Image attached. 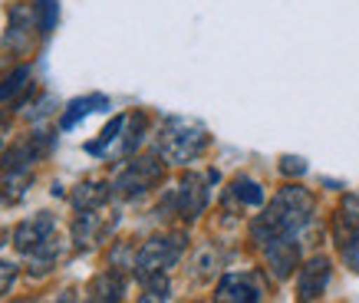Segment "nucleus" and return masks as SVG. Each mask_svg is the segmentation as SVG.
I'll return each instance as SVG.
<instances>
[{
    "label": "nucleus",
    "mask_w": 359,
    "mask_h": 303,
    "mask_svg": "<svg viewBox=\"0 0 359 303\" xmlns=\"http://www.w3.org/2000/svg\"><path fill=\"white\" fill-rule=\"evenodd\" d=\"M280 172H283V175H304V172H306V162H304V159H294V155H287V159L280 162Z\"/></svg>",
    "instance_id": "22"
},
{
    "label": "nucleus",
    "mask_w": 359,
    "mask_h": 303,
    "mask_svg": "<svg viewBox=\"0 0 359 303\" xmlns=\"http://www.w3.org/2000/svg\"><path fill=\"white\" fill-rule=\"evenodd\" d=\"M96 238H99V217L93 211H83L76 217V224H73V241H76V248H89Z\"/></svg>",
    "instance_id": "17"
},
{
    "label": "nucleus",
    "mask_w": 359,
    "mask_h": 303,
    "mask_svg": "<svg viewBox=\"0 0 359 303\" xmlns=\"http://www.w3.org/2000/svg\"><path fill=\"white\" fill-rule=\"evenodd\" d=\"M33 13H36V27H40V33H50L56 27V0H30Z\"/></svg>",
    "instance_id": "18"
},
{
    "label": "nucleus",
    "mask_w": 359,
    "mask_h": 303,
    "mask_svg": "<svg viewBox=\"0 0 359 303\" xmlns=\"http://www.w3.org/2000/svg\"><path fill=\"white\" fill-rule=\"evenodd\" d=\"M205 201H208V191L205 184L198 182L195 175H188L185 182H182V188H178V211H182V217H198L201 211H205Z\"/></svg>",
    "instance_id": "10"
},
{
    "label": "nucleus",
    "mask_w": 359,
    "mask_h": 303,
    "mask_svg": "<svg viewBox=\"0 0 359 303\" xmlns=\"http://www.w3.org/2000/svg\"><path fill=\"white\" fill-rule=\"evenodd\" d=\"M60 257H63V238H53V234H50V238H46L43 244H40V248H33V250H30L33 274H36V277H40V274H46Z\"/></svg>",
    "instance_id": "13"
},
{
    "label": "nucleus",
    "mask_w": 359,
    "mask_h": 303,
    "mask_svg": "<svg viewBox=\"0 0 359 303\" xmlns=\"http://www.w3.org/2000/svg\"><path fill=\"white\" fill-rule=\"evenodd\" d=\"M182 250H185V241L178 238V234H172V238H149L139 248V254H135V274L145 281L152 274L168 271V267L178 264Z\"/></svg>",
    "instance_id": "3"
},
{
    "label": "nucleus",
    "mask_w": 359,
    "mask_h": 303,
    "mask_svg": "<svg viewBox=\"0 0 359 303\" xmlns=\"http://www.w3.org/2000/svg\"><path fill=\"white\" fill-rule=\"evenodd\" d=\"M30 188V168H11L0 182V201L4 205H17Z\"/></svg>",
    "instance_id": "12"
},
{
    "label": "nucleus",
    "mask_w": 359,
    "mask_h": 303,
    "mask_svg": "<svg viewBox=\"0 0 359 303\" xmlns=\"http://www.w3.org/2000/svg\"><path fill=\"white\" fill-rule=\"evenodd\" d=\"M264 248H267V264H271V271L277 281L294 274L297 260H300V244H297L294 238H273V241H267Z\"/></svg>",
    "instance_id": "7"
},
{
    "label": "nucleus",
    "mask_w": 359,
    "mask_h": 303,
    "mask_svg": "<svg viewBox=\"0 0 359 303\" xmlns=\"http://www.w3.org/2000/svg\"><path fill=\"white\" fill-rule=\"evenodd\" d=\"M53 231H56L53 215H50V211H40V215H33L30 221L17 224V231H13V248L20 250V254H30V250L40 248Z\"/></svg>",
    "instance_id": "6"
},
{
    "label": "nucleus",
    "mask_w": 359,
    "mask_h": 303,
    "mask_svg": "<svg viewBox=\"0 0 359 303\" xmlns=\"http://www.w3.org/2000/svg\"><path fill=\"white\" fill-rule=\"evenodd\" d=\"M13 277H17V267H13V264H0V293L11 290Z\"/></svg>",
    "instance_id": "23"
},
{
    "label": "nucleus",
    "mask_w": 359,
    "mask_h": 303,
    "mask_svg": "<svg viewBox=\"0 0 359 303\" xmlns=\"http://www.w3.org/2000/svg\"><path fill=\"white\" fill-rule=\"evenodd\" d=\"M158 178H162V162H158V159H135V162H129L119 172V178H116L112 188H116L119 195L132 198V195L149 191Z\"/></svg>",
    "instance_id": "4"
},
{
    "label": "nucleus",
    "mask_w": 359,
    "mask_h": 303,
    "mask_svg": "<svg viewBox=\"0 0 359 303\" xmlns=\"http://www.w3.org/2000/svg\"><path fill=\"white\" fill-rule=\"evenodd\" d=\"M27 79H30V69L27 66H20V69H13L4 83H0V102H7V99H13V93H20L23 86H27Z\"/></svg>",
    "instance_id": "19"
},
{
    "label": "nucleus",
    "mask_w": 359,
    "mask_h": 303,
    "mask_svg": "<svg viewBox=\"0 0 359 303\" xmlns=\"http://www.w3.org/2000/svg\"><path fill=\"white\" fill-rule=\"evenodd\" d=\"M122 126H126V116H119V119H112L109 126L102 129V139H99V142H89L86 152H93V155H102V152H106V145H109V142L122 132Z\"/></svg>",
    "instance_id": "21"
},
{
    "label": "nucleus",
    "mask_w": 359,
    "mask_h": 303,
    "mask_svg": "<svg viewBox=\"0 0 359 303\" xmlns=\"http://www.w3.org/2000/svg\"><path fill=\"white\" fill-rule=\"evenodd\" d=\"M33 23H36V13H33L30 4H13L11 7V23H7V33H4V46H7L11 53H17V56L30 53Z\"/></svg>",
    "instance_id": "5"
},
{
    "label": "nucleus",
    "mask_w": 359,
    "mask_h": 303,
    "mask_svg": "<svg viewBox=\"0 0 359 303\" xmlns=\"http://www.w3.org/2000/svg\"><path fill=\"white\" fill-rule=\"evenodd\" d=\"M234 195H238L244 205H261V201H264L261 184L250 182V178H238V182H234Z\"/></svg>",
    "instance_id": "20"
},
{
    "label": "nucleus",
    "mask_w": 359,
    "mask_h": 303,
    "mask_svg": "<svg viewBox=\"0 0 359 303\" xmlns=\"http://www.w3.org/2000/svg\"><path fill=\"white\" fill-rule=\"evenodd\" d=\"M205 145H208V135H205L201 126L185 122V119H172L168 126H165V132H162L158 152H162V159H168V162L185 165V162H191Z\"/></svg>",
    "instance_id": "2"
},
{
    "label": "nucleus",
    "mask_w": 359,
    "mask_h": 303,
    "mask_svg": "<svg viewBox=\"0 0 359 303\" xmlns=\"http://www.w3.org/2000/svg\"><path fill=\"white\" fill-rule=\"evenodd\" d=\"M215 297L224 303H254V300H261V290H257L248 277L228 274V277L218 283V293H215Z\"/></svg>",
    "instance_id": "9"
},
{
    "label": "nucleus",
    "mask_w": 359,
    "mask_h": 303,
    "mask_svg": "<svg viewBox=\"0 0 359 303\" xmlns=\"http://www.w3.org/2000/svg\"><path fill=\"white\" fill-rule=\"evenodd\" d=\"M310 215H313V195L300 184H287V188L277 191L267 215H261L250 224V234L261 244H267L273 238H294L310 224Z\"/></svg>",
    "instance_id": "1"
},
{
    "label": "nucleus",
    "mask_w": 359,
    "mask_h": 303,
    "mask_svg": "<svg viewBox=\"0 0 359 303\" xmlns=\"http://www.w3.org/2000/svg\"><path fill=\"white\" fill-rule=\"evenodd\" d=\"M102 201H109V184L106 182H83L73 191V205L79 208V211H93V208H99Z\"/></svg>",
    "instance_id": "14"
},
{
    "label": "nucleus",
    "mask_w": 359,
    "mask_h": 303,
    "mask_svg": "<svg viewBox=\"0 0 359 303\" xmlns=\"http://www.w3.org/2000/svg\"><path fill=\"white\" fill-rule=\"evenodd\" d=\"M109 106V99L106 96H86V99H73L69 102V109L63 112V119H60V126L63 129H73L83 116H89V112H96V109H106Z\"/></svg>",
    "instance_id": "16"
},
{
    "label": "nucleus",
    "mask_w": 359,
    "mask_h": 303,
    "mask_svg": "<svg viewBox=\"0 0 359 303\" xmlns=\"http://www.w3.org/2000/svg\"><path fill=\"white\" fill-rule=\"evenodd\" d=\"M327 281H330V260L327 257H313L304 271H300V281H297L300 300H316L320 293L327 290Z\"/></svg>",
    "instance_id": "8"
},
{
    "label": "nucleus",
    "mask_w": 359,
    "mask_h": 303,
    "mask_svg": "<svg viewBox=\"0 0 359 303\" xmlns=\"http://www.w3.org/2000/svg\"><path fill=\"white\" fill-rule=\"evenodd\" d=\"M46 152V139L43 135H30V139H23L20 145H13L4 159H0V165L11 172V168H27V165L33 162V159H40Z\"/></svg>",
    "instance_id": "11"
},
{
    "label": "nucleus",
    "mask_w": 359,
    "mask_h": 303,
    "mask_svg": "<svg viewBox=\"0 0 359 303\" xmlns=\"http://www.w3.org/2000/svg\"><path fill=\"white\" fill-rule=\"evenodd\" d=\"M122 290H126V281L116 271H106L89 283V300H119Z\"/></svg>",
    "instance_id": "15"
}]
</instances>
